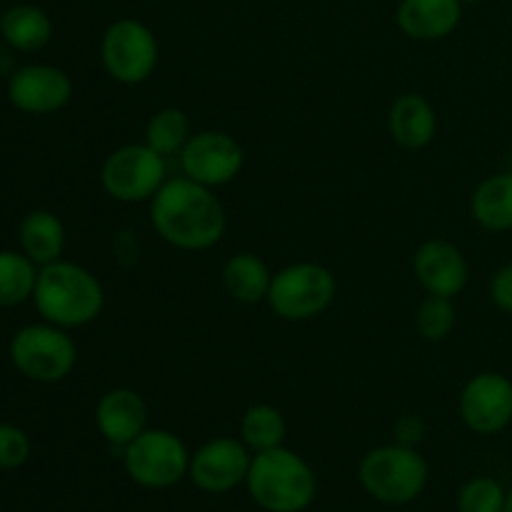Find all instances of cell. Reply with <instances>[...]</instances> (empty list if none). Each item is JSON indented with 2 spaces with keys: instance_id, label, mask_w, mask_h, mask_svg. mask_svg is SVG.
Segmentation results:
<instances>
[{
  "instance_id": "cell-1",
  "label": "cell",
  "mask_w": 512,
  "mask_h": 512,
  "mask_svg": "<svg viewBox=\"0 0 512 512\" xmlns=\"http://www.w3.org/2000/svg\"><path fill=\"white\" fill-rule=\"evenodd\" d=\"M150 225L173 248L200 253L223 240L228 215L213 188L178 175L165 180L150 200Z\"/></svg>"
},
{
  "instance_id": "cell-2",
  "label": "cell",
  "mask_w": 512,
  "mask_h": 512,
  "mask_svg": "<svg viewBox=\"0 0 512 512\" xmlns=\"http://www.w3.org/2000/svg\"><path fill=\"white\" fill-rule=\"evenodd\" d=\"M33 305L45 323L65 330L85 328L103 313L105 290L98 275L60 258L38 270Z\"/></svg>"
},
{
  "instance_id": "cell-3",
  "label": "cell",
  "mask_w": 512,
  "mask_h": 512,
  "mask_svg": "<svg viewBox=\"0 0 512 512\" xmlns=\"http://www.w3.org/2000/svg\"><path fill=\"white\" fill-rule=\"evenodd\" d=\"M245 488L263 510L303 512L318 495V475L295 450L280 445L253 455Z\"/></svg>"
},
{
  "instance_id": "cell-4",
  "label": "cell",
  "mask_w": 512,
  "mask_h": 512,
  "mask_svg": "<svg viewBox=\"0 0 512 512\" xmlns=\"http://www.w3.org/2000/svg\"><path fill=\"white\" fill-rule=\"evenodd\" d=\"M428 473V463L418 448L400 443L368 450L358 465L365 493L385 505H408L420 498L428 485Z\"/></svg>"
},
{
  "instance_id": "cell-5",
  "label": "cell",
  "mask_w": 512,
  "mask_h": 512,
  "mask_svg": "<svg viewBox=\"0 0 512 512\" xmlns=\"http://www.w3.org/2000/svg\"><path fill=\"white\" fill-rule=\"evenodd\" d=\"M335 295H338L335 275L325 265L303 260L273 273V285L265 303L280 320L305 323L323 315L333 305Z\"/></svg>"
},
{
  "instance_id": "cell-6",
  "label": "cell",
  "mask_w": 512,
  "mask_h": 512,
  "mask_svg": "<svg viewBox=\"0 0 512 512\" xmlns=\"http://www.w3.org/2000/svg\"><path fill=\"white\" fill-rule=\"evenodd\" d=\"M10 363L23 378L53 385L68 378L78 363V348L68 330L53 323H33L10 338Z\"/></svg>"
},
{
  "instance_id": "cell-7",
  "label": "cell",
  "mask_w": 512,
  "mask_h": 512,
  "mask_svg": "<svg viewBox=\"0 0 512 512\" xmlns=\"http://www.w3.org/2000/svg\"><path fill=\"white\" fill-rule=\"evenodd\" d=\"M168 180V158L148 143H128L108 153L100 165V185L118 203H150Z\"/></svg>"
},
{
  "instance_id": "cell-8",
  "label": "cell",
  "mask_w": 512,
  "mask_h": 512,
  "mask_svg": "<svg viewBox=\"0 0 512 512\" xmlns=\"http://www.w3.org/2000/svg\"><path fill=\"white\" fill-rule=\"evenodd\" d=\"M125 473L135 485L165 490L188 475L190 453L183 440L163 428H145L123 448Z\"/></svg>"
},
{
  "instance_id": "cell-9",
  "label": "cell",
  "mask_w": 512,
  "mask_h": 512,
  "mask_svg": "<svg viewBox=\"0 0 512 512\" xmlns=\"http://www.w3.org/2000/svg\"><path fill=\"white\" fill-rule=\"evenodd\" d=\"M158 58V38L143 20H115L100 38V63L120 85L145 83L158 68Z\"/></svg>"
},
{
  "instance_id": "cell-10",
  "label": "cell",
  "mask_w": 512,
  "mask_h": 512,
  "mask_svg": "<svg viewBox=\"0 0 512 512\" xmlns=\"http://www.w3.org/2000/svg\"><path fill=\"white\" fill-rule=\"evenodd\" d=\"M178 165L180 175L215 190L238 178L245 165V153L233 135L223 130H200L190 135L180 150Z\"/></svg>"
},
{
  "instance_id": "cell-11",
  "label": "cell",
  "mask_w": 512,
  "mask_h": 512,
  "mask_svg": "<svg viewBox=\"0 0 512 512\" xmlns=\"http://www.w3.org/2000/svg\"><path fill=\"white\" fill-rule=\"evenodd\" d=\"M458 413L473 433H503L512 423V380L495 370L473 375L458 398Z\"/></svg>"
},
{
  "instance_id": "cell-12",
  "label": "cell",
  "mask_w": 512,
  "mask_h": 512,
  "mask_svg": "<svg viewBox=\"0 0 512 512\" xmlns=\"http://www.w3.org/2000/svg\"><path fill=\"white\" fill-rule=\"evenodd\" d=\"M253 453L238 438H213L190 455L188 478L203 493L223 495L248 478Z\"/></svg>"
},
{
  "instance_id": "cell-13",
  "label": "cell",
  "mask_w": 512,
  "mask_h": 512,
  "mask_svg": "<svg viewBox=\"0 0 512 512\" xmlns=\"http://www.w3.org/2000/svg\"><path fill=\"white\" fill-rule=\"evenodd\" d=\"M73 98V80L58 65H20L8 78V100L25 115H50Z\"/></svg>"
},
{
  "instance_id": "cell-14",
  "label": "cell",
  "mask_w": 512,
  "mask_h": 512,
  "mask_svg": "<svg viewBox=\"0 0 512 512\" xmlns=\"http://www.w3.org/2000/svg\"><path fill=\"white\" fill-rule=\"evenodd\" d=\"M413 275L428 295L455 298L465 290L470 278L463 250L443 238L425 240L413 255Z\"/></svg>"
},
{
  "instance_id": "cell-15",
  "label": "cell",
  "mask_w": 512,
  "mask_h": 512,
  "mask_svg": "<svg viewBox=\"0 0 512 512\" xmlns=\"http://www.w3.org/2000/svg\"><path fill=\"white\" fill-rule=\"evenodd\" d=\"M95 428L115 448H125L148 428V403L133 388H110L95 405Z\"/></svg>"
},
{
  "instance_id": "cell-16",
  "label": "cell",
  "mask_w": 512,
  "mask_h": 512,
  "mask_svg": "<svg viewBox=\"0 0 512 512\" xmlns=\"http://www.w3.org/2000/svg\"><path fill=\"white\" fill-rule=\"evenodd\" d=\"M398 28L410 40H443L455 33L463 20V3L460 0H400Z\"/></svg>"
},
{
  "instance_id": "cell-17",
  "label": "cell",
  "mask_w": 512,
  "mask_h": 512,
  "mask_svg": "<svg viewBox=\"0 0 512 512\" xmlns=\"http://www.w3.org/2000/svg\"><path fill=\"white\" fill-rule=\"evenodd\" d=\"M388 130L400 148L423 150L438 135V113L425 95L403 93L390 103Z\"/></svg>"
},
{
  "instance_id": "cell-18",
  "label": "cell",
  "mask_w": 512,
  "mask_h": 512,
  "mask_svg": "<svg viewBox=\"0 0 512 512\" xmlns=\"http://www.w3.org/2000/svg\"><path fill=\"white\" fill-rule=\"evenodd\" d=\"M220 283L235 303L258 305L268 300L273 270L260 255L235 253L225 260L223 270H220Z\"/></svg>"
},
{
  "instance_id": "cell-19",
  "label": "cell",
  "mask_w": 512,
  "mask_h": 512,
  "mask_svg": "<svg viewBox=\"0 0 512 512\" xmlns=\"http://www.w3.org/2000/svg\"><path fill=\"white\" fill-rule=\"evenodd\" d=\"M20 250L33 260L38 268L63 258L65 225L50 210H30L18 225Z\"/></svg>"
},
{
  "instance_id": "cell-20",
  "label": "cell",
  "mask_w": 512,
  "mask_h": 512,
  "mask_svg": "<svg viewBox=\"0 0 512 512\" xmlns=\"http://www.w3.org/2000/svg\"><path fill=\"white\" fill-rule=\"evenodd\" d=\"M0 38L15 53H38L53 38V20L38 5H13L0 15Z\"/></svg>"
},
{
  "instance_id": "cell-21",
  "label": "cell",
  "mask_w": 512,
  "mask_h": 512,
  "mask_svg": "<svg viewBox=\"0 0 512 512\" xmlns=\"http://www.w3.org/2000/svg\"><path fill=\"white\" fill-rule=\"evenodd\" d=\"M470 215L488 233L512 230V170L490 175L473 190Z\"/></svg>"
},
{
  "instance_id": "cell-22",
  "label": "cell",
  "mask_w": 512,
  "mask_h": 512,
  "mask_svg": "<svg viewBox=\"0 0 512 512\" xmlns=\"http://www.w3.org/2000/svg\"><path fill=\"white\" fill-rule=\"evenodd\" d=\"M285 435H288V425L275 405L255 403L240 418V440L248 445L253 455L280 448L285 443Z\"/></svg>"
},
{
  "instance_id": "cell-23",
  "label": "cell",
  "mask_w": 512,
  "mask_h": 512,
  "mask_svg": "<svg viewBox=\"0 0 512 512\" xmlns=\"http://www.w3.org/2000/svg\"><path fill=\"white\" fill-rule=\"evenodd\" d=\"M38 270L23 250H0V308H15L33 300Z\"/></svg>"
},
{
  "instance_id": "cell-24",
  "label": "cell",
  "mask_w": 512,
  "mask_h": 512,
  "mask_svg": "<svg viewBox=\"0 0 512 512\" xmlns=\"http://www.w3.org/2000/svg\"><path fill=\"white\" fill-rule=\"evenodd\" d=\"M190 135H193L190 118L185 110L173 108V105L155 110L145 123V143L163 158H178Z\"/></svg>"
},
{
  "instance_id": "cell-25",
  "label": "cell",
  "mask_w": 512,
  "mask_h": 512,
  "mask_svg": "<svg viewBox=\"0 0 512 512\" xmlns=\"http://www.w3.org/2000/svg\"><path fill=\"white\" fill-rule=\"evenodd\" d=\"M455 313L453 298H440V295H428V298L420 303L418 313H415V328L430 343H438L445 340L455 328Z\"/></svg>"
},
{
  "instance_id": "cell-26",
  "label": "cell",
  "mask_w": 512,
  "mask_h": 512,
  "mask_svg": "<svg viewBox=\"0 0 512 512\" xmlns=\"http://www.w3.org/2000/svg\"><path fill=\"white\" fill-rule=\"evenodd\" d=\"M508 490L495 478L480 475L468 480L458 495V512H503Z\"/></svg>"
},
{
  "instance_id": "cell-27",
  "label": "cell",
  "mask_w": 512,
  "mask_h": 512,
  "mask_svg": "<svg viewBox=\"0 0 512 512\" xmlns=\"http://www.w3.org/2000/svg\"><path fill=\"white\" fill-rule=\"evenodd\" d=\"M30 458V438L23 428L0 423V468L15 470Z\"/></svg>"
},
{
  "instance_id": "cell-28",
  "label": "cell",
  "mask_w": 512,
  "mask_h": 512,
  "mask_svg": "<svg viewBox=\"0 0 512 512\" xmlns=\"http://www.w3.org/2000/svg\"><path fill=\"white\" fill-rule=\"evenodd\" d=\"M490 300L495 308L512 315V263L503 265L490 280Z\"/></svg>"
},
{
  "instance_id": "cell-29",
  "label": "cell",
  "mask_w": 512,
  "mask_h": 512,
  "mask_svg": "<svg viewBox=\"0 0 512 512\" xmlns=\"http://www.w3.org/2000/svg\"><path fill=\"white\" fill-rule=\"evenodd\" d=\"M393 433H395V443L408 445V448H415V445L423 440L425 423L418 418V415H403V418L395 423Z\"/></svg>"
},
{
  "instance_id": "cell-30",
  "label": "cell",
  "mask_w": 512,
  "mask_h": 512,
  "mask_svg": "<svg viewBox=\"0 0 512 512\" xmlns=\"http://www.w3.org/2000/svg\"><path fill=\"white\" fill-rule=\"evenodd\" d=\"M503 512H512V488L508 490V498H505V508Z\"/></svg>"
},
{
  "instance_id": "cell-31",
  "label": "cell",
  "mask_w": 512,
  "mask_h": 512,
  "mask_svg": "<svg viewBox=\"0 0 512 512\" xmlns=\"http://www.w3.org/2000/svg\"><path fill=\"white\" fill-rule=\"evenodd\" d=\"M463 5H475V3H483V0H460Z\"/></svg>"
},
{
  "instance_id": "cell-32",
  "label": "cell",
  "mask_w": 512,
  "mask_h": 512,
  "mask_svg": "<svg viewBox=\"0 0 512 512\" xmlns=\"http://www.w3.org/2000/svg\"><path fill=\"white\" fill-rule=\"evenodd\" d=\"M0 15H3V13H0Z\"/></svg>"
}]
</instances>
